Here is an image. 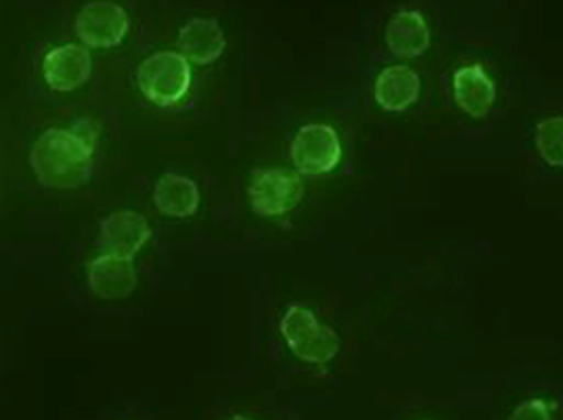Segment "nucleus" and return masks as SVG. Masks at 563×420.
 Listing matches in <instances>:
<instances>
[{
    "mask_svg": "<svg viewBox=\"0 0 563 420\" xmlns=\"http://www.w3.org/2000/svg\"><path fill=\"white\" fill-rule=\"evenodd\" d=\"M97 137V124L90 119H79L70 130H45L29 154L40 185L55 190H76L84 186L89 179Z\"/></svg>",
    "mask_w": 563,
    "mask_h": 420,
    "instance_id": "1",
    "label": "nucleus"
},
{
    "mask_svg": "<svg viewBox=\"0 0 563 420\" xmlns=\"http://www.w3.org/2000/svg\"><path fill=\"white\" fill-rule=\"evenodd\" d=\"M135 81L148 102L172 108L188 95L192 66L183 53L156 52L137 66Z\"/></svg>",
    "mask_w": 563,
    "mask_h": 420,
    "instance_id": "2",
    "label": "nucleus"
},
{
    "mask_svg": "<svg viewBox=\"0 0 563 420\" xmlns=\"http://www.w3.org/2000/svg\"><path fill=\"white\" fill-rule=\"evenodd\" d=\"M280 334L295 357L308 364H327L339 355V334L323 325L312 310L291 306L280 321Z\"/></svg>",
    "mask_w": 563,
    "mask_h": 420,
    "instance_id": "3",
    "label": "nucleus"
},
{
    "mask_svg": "<svg viewBox=\"0 0 563 420\" xmlns=\"http://www.w3.org/2000/svg\"><path fill=\"white\" fill-rule=\"evenodd\" d=\"M289 158L302 175L318 177L333 172L342 159L336 130L320 122L302 126L289 145Z\"/></svg>",
    "mask_w": 563,
    "mask_h": 420,
    "instance_id": "4",
    "label": "nucleus"
},
{
    "mask_svg": "<svg viewBox=\"0 0 563 420\" xmlns=\"http://www.w3.org/2000/svg\"><path fill=\"white\" fill-rule=\"evenodd\" d=\"M249 201L260 217L275 218L288 214L305 196V183L288 169H265L252 177Z\"/></svg>",
    "mask_w": 563,
    "mask_h": 420,
    "instance_id": "5",
    "label": "nucleus"
},
{
    "mask_svg": "<svg viewBox=\"0 0 563 420\" xmlns=\"http://www.w3.org/2000/svg\"><path fill=\"white\" fill-rule=\"evenodd\" d=\"M130 15L121 4L98 0L87 2L76 15V34L92 49H109L121 44L130 31Z\"/></svg>",
    "mask_w": 563,
    "mask_h": 420,
    "instance_id": "6",
    "label": "nucleus"
},
{
    "mask_svg": "<svg viewBox=\"0 0 563 420\" xmlns=\"http://www.w3.org/2000/svg\"><path fill=\"white\" fill-rule=\"evenodd\" d=\"M151 225L147 218L135 210H117L103 218L98 231V246L103 254L121 255L126 259H134L148 239Z\"/></svg>",
    "mask_w": 563,
    "mask_h": 420,
    "instance_id": "7",
    "label": "nucleus"
},
{
    "mask_svg": "<svg viewBox=\"0 0 563 420\" xmlns=\"http://www.w3.org/2000/svg\"><path fill=\"white\" fill-rule=\"evenodd\" d=\"M92 57L85 45L66 44L53 47L42 63V74L49 89L71 92L89 81Z\"/></svg>",
    "mask_w": 563,
    "mask_h": 420,
    "instance_id": "8",
    "label": "nucleus"
},
{
    "mask_svg": "<svg viewBox=\"0 0 563 420\" xmlns=\"http://www.w3.org/2000/svg\"><path fill=\"white\" fill-rule=\"evenodd\" d=\"M137 286L134 259L102 254L89 263V287L102 300L129 299Z\"/></svg>",
    "mask_w": 563,
    "mask_h": 420,
    "instance_id": "9",
    "label": "nucleus"
},
{
    "mask_svg": "<svg viewBox=\"0 0 563 420\" xmlns=\"http://www.w3.org/2000/svg\"><path fill=\"white\" fill-rule=\"evenodd\" d=\"M421 95V77L411 66L393 64L374 81V100L379 108L390 113H400L411 108Z\"/></svg>",
    "mask_w": 563,
    "mask_h": 420,
    "instance_id": "10",
    "label": "nucleus"
},
{
    "mask_svg": "<svg viewBox=\"0 0 563 420\" xmlns=\"http://www.w3.org/2000/svg\"><path fill=\"white\" fill-rule=\"evenodd\" d=\"M177 47L190 63L212 64L224 53V31L214 18H192L180 26Z\"/></svg>",
    "mask_w": 563,
    "mask_h": 420,
    "instance_id": "11",
    "label": "nucleus"
},
{
    "mask_svg": "<svg viewBox=\"0 0 563 420\" xmlns=\"http://www.w3.org/2000/svg\"><path fill=\"white\" fill-rule=\"evenodd\" d=\"M385 44L398 58H416L429 49L430 26L421 12L402 10L385 25Z\"/></svg>",
    "mask_w": 563,
    "mask_h": 420,
    "instance_id": "12",
    "label": "nucleus"
},
{
    "mask_svg": "<svg viewBox=\"0 0 563 420\" xmlns=\"http://www.w3.org/2000/svg\"><path fill=\"white\" fill-rule=\"evenodd\" d=\"M453 95L456 103L467 115L481 119L493 109L496 85L481 64L464 66L453 76Z\"/></svg>",
    "mask_w": 563,
    "mask_h": 420,
    "instance_id": "13",
    "label": "nucleus"
},
{
    "mask_svg": "<svg viewBox=\"0 0 563 420\" xmlns=\"http://www.w3.org/2000/svg\"><path fill=\"white\" fill-rule=\"evenodd\" d=\"M154 207L169 218H188L199 207V188L192 179L177 173L162 175L154 186Z\"/></svg>",
    "mask_w": 563,
    "mask_h": 420,
    "instance_id": "14",
    "label": "nucleus"
},
{
    "mask_svg": "<svg viewBox=\"0 0 563 420\" xmlns=\"http://www.w3.org/2000/svg\"><path fill=\"white\" fill-rule=\"evenodd\" d=\"M536 147L544 164L563 167V117H551L536 128Z\"/></svg>",
    "mask_w": 563,
    "mask_h": 420,
    "instance_id": "15",
    "label": "nucleus"
},
{
    "mask_svg": "<svg viewBox=\"0 0 563 420\" xmlns=\"http://www.w3.org/2000/svg\"><path fill=\"white\" fill-rule=\"evenodd\" d=\"M509 420H552V413L543 400H528L512 411Z\"/></svg>",
    "mask_w": 563,
    "mask_h": 420,
    "instance_id": "16",
    "label": "nucleus"
},
{
    "mask_svg": "<svg viewBox=\"0 0 563 420\" xmlns=\"http://www.w3.org/2000/svg\"><path fill=\"white\" fill-rule=\"evenodd\" d=\"M231 420H249V419H246V417H243V415H233V417H231Z\"/></svg>",
    "mask_w": 563,
    "mask_h": 420,
    "instance_id": "17",
    "label": "nucleus"
}]
</instances>
